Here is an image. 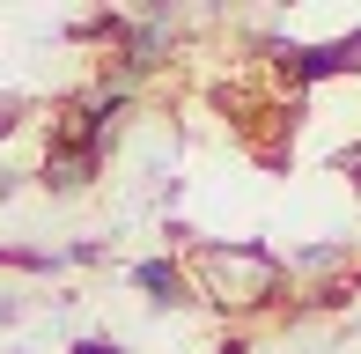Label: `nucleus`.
<instances>
[{"mask_svg": "<svg viewBox=\"0 0 361 354\" xmlns=\"http://www.w3.org/2000/svg\"><path fill=\"white\" fill-rule=\"evenodd\" d=\"M96 163H104L96 148H74V140H59L52 163H44V185H52V192H81V185L96 177Z\"/></svg>", "mask_w": 361, "mask_h": 354, "instance_id": "1", "label": "nucleus"}, {"mask_svg": "<svg viewBox=\"0 0 361 354\" xmlns=\"http://www.w3.org/2000/svg\"><path fill=\"white\" fill-rule=\"evenodd\" d=\"M133 281H140L155 303H185V281H177V266H170V259H140V266H133Z\"/></svg>", "mask_w": 361, "mask_h": 354, "instance_id": "2", "label": "nucleus"}, {"mask_svg": "<svg viewBox=\"0 0 361 354\" xmlns=\"http://www.w3.org/2000/svg\"><path fill=\"white\" fill-rule=\"evenodd\" d=\"M15 126H23V104H15V96H0V133H15Z\"/></svg>", "mask_w": 361, "mask_h": 354, "instance_id": "3", "label": "nucleus"}, {"mask_svg": "<svg viewBox=\"0 0 361 354\" xmlns=\"http://www.w3.org/2000/svg\"><path fill=\"white\" fill-rule=\"evenodd\" d=\"M74 354H118V340H81Z\"/></svg>", "mask_w": 361, "mask_h": 354, "instance_id": "4", "label": "nucleus"}, {"mask_svg": "<svg viewBox=\"0 0 361 354\" xmlns=\"http://www.w3.org/2000/svg\"><path fill=\"white\" fill-rule=\"evenodd\" d=\"M339 170H347V177H361V148H347V155H339Z\"/></svg>", "mask_w": 361, "mask_h": 354, "instance_id": "5", "label": "nucleus"}, {"mask_svg": "<svg viewBox=\"0 0 361 354\" xmlns=\"http://www.w3.org/2000/svg\"><path fill=\"white\" fill-rule=\"evenodd\" d=\"M221 354H243V347H221Z\"/></svg>", "mask_w": 361, "mask_h": 354, "instance_id": "6", "label": "nucleus"}]
</instances>
